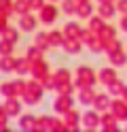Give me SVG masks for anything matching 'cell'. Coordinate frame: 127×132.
<instances>
[{"label":"cell","instance_id":"ba28073f","mask_svg":"<svg viewBox=\"0 0 127 132\" xmlns=\"http://www.w3.org/2000/svg\"><path fill=\"white\" fill-rule=\"evenodd\" d=\"M108 111L119 119V123L127 121V100H123L121 96H114L112 100H110V109Z\"/></svg>","mask_w":127,"mask_h":132},{"label":"cell","instance_id":"e0dca14e","mask_svg":"<svg viewBox=\"0 0 127 132\" xmlns=\"http://www.w3.org/2000/svg\"><path fill=\"white\" fill-rule=\"evenodd\" d=\"M62 32H64L66 38H81V34H83V26H81V21L70 19V21H66L64 26H62Z\"/></svg>","mask_w":127,"mask_h":132},{"label":"cell","instance_id":"7a4b0ae2","mask_svg":"<svg viewBox=\"0 0 127 132\" xmlns=\"http://www.w3.org/2000/svg\"><path fill=\"white\" fill-rule=\"evenodd\" d=\"M74 85L81 87H95L97 85V70L91 68L89 64H79L74 68Z\"/></svg>","mask_w":127,"mask_h":132},{"label":"cell","instance_id":"836d02e7","mask_svg":"<svg viewBox=\"0 0 127 132\" xmlns=\"http://www.w3.org/2000/svg\"><path fill=\"white\" fill-rule=\"evenodd\" d=\"M11 53H15V43L0 36V55H11Z\"/></svg>","mask_w":127,"mask_h":132},{"label":"cell","instance_id":"5bb4252c","mask_svg":"<svg viewBox=\"0 0 127 132\" xmlns=\"http://www.w3.org/2000/svg\"><path fill=\"white\" fill-rule=\"evenodd\" d=\"M36 115L34 113H21L17 117V128L19 130H25V132H36Z\"/></svg>","mask_w":127,"mask_h":132},{"label":"cell","instance_id":"f6af8a7d","mask_svg":"<svg viewBox=\"0 0 127 132\" xmlns=\"http://www.w3.org/2000/svg\"><path fill=\"white\" fill-rule=\"evenodd\" d=\"M97 2H116V0H97Z\"/></svg>","mask_w":127,"mask_h":132},{"label":"cell","instance_id":"52a82bcc","mask_svg":"<svg viewBox=\"0 0 127 132\" xmlns=\"http://www.w3.org/2000/svg\"><path fill=\"white\" fill-rule=\"evenodd\" d=\"M81 128L97 130L100 128V111H95L93 106H87V111L81 113Z\"/></svg>","mask_w":127,"mask_h":132},{"label":"cell","instance_id":"f546056e","mask_svg":"<svg viewBox=\"0 0 127 132\" xmlns=\"http://www.w3.org/2000/svg\"><path fill=\"white\" fill-rule=\"evenodd\" d=\"M15 64H17V57L11 55H0V72H15Z\"/></svg>","mask_w":127,"mask_h":132},{"label":"cell","instance_id":"e575fe53","mask_svg":"<svg viewBox=\"0 0 127 132\" xmlns=\"http://www.w3.org/2000/svg\"><path fill=\"white\" fill-rule=\"evenodd\" d=\"M40 83H42V87H45V92H55V89H57V81H55V75H53V72H49Z\"/></svg>","mask_w":127,"mask_h":132},{"label":"cell","instance_id":"603a6c76","mask_svg":"<svg viewBox=\"0 0 127 132\" xmlns=\"http://www.w3.org/2000/svg\"><path fill=\"white\" fill-rule=\"evenodd\" d=\"M30 68H32V60H30L28 55L17 57V64H15V75L25 77V75H30Z\"/></svg>","mask_w":127,"mask_h":132},{"label":"cell","instance_id":"5b68a950","mask_svg":"<svg viewBox=\"0 0 127 132\" xmlns=\"http://www.w3.org/2000/svg\"><path fill=\"white\" fill-rule=\"evenodd\" d=\"M38 15H34V11H28L23 15H17V28H19L21 32H25V34H34L38 28Z\"/></svg>","mask_w":127,"mask_h":132},{"label":"cell","instance_id":"c3c4849f","mask_svg":"<svg viewBox=\"0 0 127 132\" xmlns=\"http://www.w3.org/2000/svg\"><path fill=\"white\" fill-rule=\"evenodd\" d=\"M79 2H85V0H79Z\"/></svg>","mask_w":127,"mask_h":132},{"label":"cell","instance_id":"83f0119b","mask_svg":"<svg viewBox=\"0 0 127 132\" xmlns=\"http://www.w3.org/2000/svg\"><path fill=\"white\" fill-rule=\"evenodd\" d=\"M34 45H38L42 51H49V49H53L51 47V43H49V32H34V40H32Z\"/></svg>","mask_w":127,"mask_h":132},{"label":"cell","instance_id":"6da1fadb","mask_svg":"<svg viewBox=\"0 0 127 132\" xmlns=\"http://www.w3.org/2000/svg\"><path fill=\"white\" fill-rule=\"evenodd\" d=\"M42 96H45L42 83L38 79H30V81H25V87H23V92H21L19 98H21V102L25 106H36V104H40Z\"/></svg>","mask_w":127,"mask_h":132},{"label":"cell","instance_id":"b9f144b4","mask_svg":"<svg viewBox=\"0 0 127 132\" xmlns=\"http://www.w3.org/2000/svg\"><path fill=\"white\" fill-rule=\"evenodd\" d=\"M116 26H119V30H121V32H125V34H127V13L121 15V19H119Z\"/></svg>","mask_w":127,"mask_h":132},{"label":"cell","instance_id":"1f68e13d","mask_svg":"<svg viewBox=\"0 0 127 132\" xmlns=\"http://www.w3.org/2000/svg\"><path fill=\"white\" fill-rule=\"evenodd\" d=\"M123 87H125V83H123V79H114L112 83H110V85L106 87V92H108L110 96L114 98V96H121V94H123Z\"/></svg>","mask_w":127,"mask_h":132},{"label":"cell","instance_id":"bcb514c9","mask_svg":"<svg viewBox=\"0 0 127 132\" xmlns=\"http://www.w3.org/2000/svg\"><path fill=\"white\" fill-rule=\"evenodd\" d=\"M47 2H59V0H47Z\"/></svg>","mask_w":127,"mask_h":132},{"label":"cell","instance_id":"7c38bea8","mask_svg":"<svg viewBox=\"0 0 127 132\" xmlns=\"http://www.w3.org/2000/svg\"><path fill=\"white\" fill-rule=\"evenodd\" d=\"M62 121L66 123V130H68V132L79 130V128H81V111L72 106L70 111H66V113L62 115Z\"/></svg>","mask_w":127,"mask_h":132},{"label":"cell","instance_id":"3957f363","mask_svg":"<svg viewBox=\"0 0 127 132\" xmlns=\"http://www.w3.org/2000/svg\"><path fill=\"white\" fill-rule=\"evenodd\" d=\"M36 132H68L66 123L57 115H40L36 119Z\"/></svg>","mask_w":127,"mask_h":132},{"label":"cell","instance_id":"60d3db41","mask_svg":"<svg viewBox=\"0 0 127 132\" xmlns=\"http://www.w3.org/2000/svg\"><path fill=\"white\" fill-rule=\"evenodd\" d=\"M114 6H116V13H119V15L127 13V0H116V2H114Z\"/></svg>","mask_w":127,"mask_h":132},{"label":"cell","instance_id":"d6a6232c","mask_svg":"<svg viewBox=\"0 0 127 132\" xmlns=\"http://www.w3.org/2000/svg\"><path fill=\"white\" fill-rule=\"evenodd\" d=\"M25 55H28L30 60L34 62V60H40V57H45V51H42L38 45H34V43H32L28 49H25Z\"/></svg>","mask_w":127,"mask_h":132},{"label":"cell","instance_id":"4dcf8cb0","mask_svg":"<svg viewBox=\"0 0 127 132\" xmlns=\"http://www.w3.org/2000/svg\"><path fill=\"white\" fill-rule=\"evenodd\" d=\"M59 9H62L64 15L72 17V15H76V9H79V0H59Z\"/></svg>","mask_w":127,"mask_h":132},{"label":"cell","instance_id":"8d00e7d4","mask_svg":"<svg viewBox=\"0 0 127 132\" xmlns=\"http://www.w3.org/2000/svg\"><path fill=\"white\" fill-rule=\"evenodd\" d=\"M57 94H76V85H74V81H68V83H59L57 89H55Z\"/></svg>","mask_w":127,"mask_h":132},{"label":"cell","instance_id":"277c9868","mask_svg":"<svg viewBox=\"0 0 127 132\" xmlns=\"http://www.w3.org/2000/svg\"><path fill=\"white\" fill-rule=\"evenodd\" d=\"M62 9L57 6V2H45L38 9V21L42 26H55V21L59 19Z\"/></svg>","mask_w":127,"mask_h":132},{"label":"cell","instance_id":"ffe728a7","mask_svg":"<svg viewBox=\"0 0 127 132\" xmlns=\"http://www.w3.org/2000/svg\"><path fill=\"white\" fill-rule=\"evenodd\" d=\"M93 98H95V89H93V87H81V89H76V100H79V104L91 106L93 104Z\"/></svg>","mask_w":127,"mask_h":132},{"label":"cell","instance_id":"7dc6e473","mask_svg":"<svg viewBox=\"0 0 127 132\" xmlns=\"http://www.w3.org/2000/svg\"><path fill=\"white\" fill-rule=\"evenodd\" d=\"M125 51H127V43H125Z\"/></svg>","mask_w":127,"mask_h":132},{"label":"cell","instance_id":"484cf974","mask_svg":"<svg viewBox=\"0 0 127 132\" xmlns=\"http://www.w3.org/2000/svg\"><path fill=\"white\" fill-rule=\"evenodd\" d=\"M0 36L6 38V40H13V43L17 45V43H19V38H21V30L17 28V26H11V23H8V26L0 32Z\"/></svg>","mask_w":127,"mask_h":132},{"label":"cell","instance_id":"d6986e66","mask_svg":"<svg viewBox=\"0 0 127 132\" xmlns=\"http://www.w3.org/2000/svg\"><path fill=\"white\" fill-rule=\"evenodd\" d=\"M95 13L97 15H102L106 21H110V19H114L116 17V6H114V2H97L95 4Z\"/></svg>","mask_w":127,"mask_h":132},{"label":"cell","instance_id":"7402d4cb","mask_svg":"<svg viewBox=\"0 0 127 132\" xmlns=\"http://www.w3.org/2000/svg\"><path fill=\"white\" fill-rule=\"evenodd\" d=\"M100 38H102V43H108V40H112V38H116L119 36V26H114V23H110V21H106V26L100 30V34H97Z\"/></svg>","mask_w":127,"mask_h":132},{"label":"cell","instance_id":"f1b7e54d","mask_svg":"<svg viewBox=\"0 0 127 132\" xmlns=\"http://www.w3.org/2000/svg\"><path fill=\"white\" fill-rule=\"evenodd\" d=\"M53 75H55L57 85H59V83H68V81H74V72H72L70 68H66V66H59Z\"/></svg>","mask_w":127,"mask_h":132},{"label":"cell","instance_id":"8992f818","mask_svg":"<svg viewBox=\"0 0 127 132\" xmlns=\"http://www.w3.org/2000/svg\"><path fill=\"white\" fill-rule=\"evenodd\" d=\"M74 106V96L72 94H57L55 92V98L51 102V109H53L55 115H64L66 111H70Z\"/></svg>","mask_w":127,"mask_h":132},{"label":"cell","instance_id":"d590c367","mask_svg":"<svg viewBox=\"0 0 127 132\" xmlns=\"http://www.w3.org/2000/svg\"><path fill=\"white\" fill-rule=\"evenodd\" d=\"M13 11H15V15H23V13H28V11H30L28 0H13Z\"/></svg>","mask_w":127,"mask_h":132},{"label":"cell","instance_id":"4316f807","mask_svg":"<svg viewBox=\"0 0 127 132\" xmlns=\"http://www.w3.org/2000/svg\"><path fill=\"white\" fill-rule=\"evenodd\" d=\"M106 26V19L102 17V15H97V13H93L91 17L87 19V28L91 30V32H95V34H100V30Z\"/></svg>","mask_w":127,"mask_h":132},{"label":"cell","instance_id":"cb8c5ba5","mask_svg":"<svg viewBox=\"0 0 127 132\" xmlns=\"http://www.w3.org/2000/svg\"><path fill=\"white\" fill-rule=\"evenodd\" d=\"M64 40H66V36H64L62 28H59V30H57V28L49 30V43H51V47H53V49H62Z\"/></svg>","mask_w":127,"mask_h":132},{"label":"cell","instance_id":"681fc988","mask_svg":"<svg viewBox=\"0 0 127 132\" xmlns=\"http://www.w3.org/2000/svg\"><path fill=\"white\" fill-rule=\"evenodd\" d=\"M0 13H2V11H0Z\"/></svg>","mask_w":127,"mask_h":132},{"label":"cell","instance_id":"ab89813d","mask_svg":"<svg viewBox=\"0 0 127 132\" xmlns=\"http://www.w3.org/2000/svg\"><path fill=\"white\" fill-rule=\"evenodd\" d=\"M47 0H28V4H30V11H34V13H38V9L42 4H45Z\"/></svg>","mask_w":127,"mask_h":132},{"label":"cell","instance_id":"7bdbcfd3","mask_svg":"<svg viewBox=\"0 0 127 132\" xmlns=\"http://www.w3.org/2000/svg\"><path fill=\"white\" fill-rule=\"evenodd\" d=\"M8 26V15H4V13H0V32H2L4 28Z\"/></svg>","mask_w":127,"mask_h":132},{"label":"cell","instance_id":"d4e9b609","mask_svg":"<svg viewBox=\"0 0 127 132\" xmlns=\"http://www.w3.org/2000/svg\"><path fill=\"white\" fill-rule=\"evenodd\" d=\"M0 94H2L4 98L19 96V87H17L15 81H2V83H0Z\"/></svg>","mask_w":127,"mask_h":132},{"label":"cell","instance_id":"4fadbf2b","mask_svg":"<svg viewBox=\"0 0 127 132\" xmlns=\"http://www.w3.org/2000/svg\"><path fill=\"white\" fill-rule=\"evenodd\" d=\"M106 57H108V64L116 66V68L127 66V51H125V47H119V49H114V51H108Z\"/></svg>","mask_w":127,"mask_h":132},{"label":"cell","instance_id":"f907efd6","mask_svg":"<svg viewBox=\"0 0 127 132\" xmlns=\"http://www.w3.org/2000/svg\"><path fill=\"white\" fill-rule=\"evenodd\" d=\"M125 68H127V66H125Z\"/></svg>","mask_w":127,"mask_h":132},{"label":"cell","instance_id":"f35d334b","mask_svg":"<svg viewBox=\"0 0 127 132\" xmlns=\"http://www.w3.org/2000/svg\"><path fill=\"white\" fill-rule=\"evenodd\" d=\"M8 115L4 111V104H0V130H8Z\"/></svg>","mask_w":127,"mask_h":132},{"label":"cell","instance_id":"30bf717a","mask_svg":"<svg viewBox=\"0 0 127 132\" xmlns=\"http://www.w3.org/2000/svg\"><path fill=\"white\" fill-rule=\"evenodd\" d=\"M51 72V66H49V62L45 60V57H40V60H34L32 62V68H30V77L32 79H38V81H42L47 75Z\"/></svg>","mask_w":127,"mask_h":132},{"label":"cell","instance_id":"8fae6325","mask_svg":"<svg viewBox=\"0 0 127 132\" xmlns=\"http://www.w3.org/2000/svg\"><path fill=\"white\" fill-rule=\"evenodd\" d=\"M23 102H21V98L19 96H13V98H4V111L8 117H19V115L23 113Z\"/></svg>","mask_w":127,"mask_h":132},{"label":"cell","instance_id":"ac0fdd59","mask_svg":"<svg viewBox=\"0 0 127 132\" xmlns=\"http://www.w3.org/2000/svg\"><path fill=\"white\" fill-rule=\"evenodd\" d=\"M110 100H112V96H110L108 92H95V98H93V109L100 111V113H104L110 109Z\"/></svg>","mask_w":127,"mask_h":132},{"label":"cell","instance_id":"44dd1931","mask_svg":"<svg viewBox=\"0 0 127 132\" xmlns=\"http://www.w3.org/2000/svg\"><path fill=\"white\" fill-rule=\"evenodd\" d=\"M93 13H95V4H93V0L79 2V9H76V17H79V19H85V21H87Z\"/></svg>","mask_w":127,"mask_h":132},{"label":"cell","instance_id":"9a60e30c","mask_svg":"<svg viewBox=\"0 0 127 132\" xmlns=\"http://www.w3.org/2000/svg\"><path fill=\"white\" fill-rule=\"evenodd\" d=\"M100 128L106 130V132H116L119 130V119L110 111H104V113H100Z\"/></svg>","mask_w":127,"mask_h":132},{"label":"cell","instance_id":"9c48e42d","mask_svg":"<svg viewBox=\"0 0 127 132\" xmlns=\"http://www.w3.org/2000/svg\"><path fill=\"white\" fill-rule=\"evenodd\" d=\"M114 79H119V72H116V66L108 64V66H102V68L97 70V83L102 87H108L110 83H112Z\"/></svg>","mask_w":127,"mask_h":132},{"label":"cell","instance_id":"74e56055","mask_svg":"<svg viewBox=\"0 0 127 132\" xmlns=\"http://www.w3.org/2000/svg\"><path fill=\"white\" fill-rule=\"evenodd\" d=\"M0 11H2L4 15H15V11H13V0H0Z\"/></svg>","mask_w":127,"mask_h":132},{"label":"cell","instance_id":"2e32d148","mask_svg":"<svg viewBox=\"0 0 127 132\" xmlns=\"http://www.w3.org/2000/svg\"><path fill=\"white\" fill-rule=\"evenodd\" d=\"M83 40L81 38H66L64 45H62V51L66 55H81L83 53Z\"/></svg>","mask_w":127,"mask_h":132},{"label":"cell","instance_id":"ee69618b","mask_svg":"<svg viewBox=\"0 0 127 132\" xmlns=\"http://www.w3.org/2000/svg\"><path fill=\"white\" fill-rule=\"evenodd\" d=\"M121 98H123V100H127V83H125V87H123V94H121Z\"/></svg>","mask_w":127,"mask_h":132}]
</instances>
